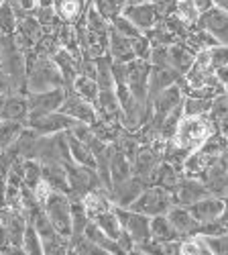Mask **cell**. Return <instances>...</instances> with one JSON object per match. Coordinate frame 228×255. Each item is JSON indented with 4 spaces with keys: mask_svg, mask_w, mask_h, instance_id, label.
Returning <instances> with one entry per match:
<instances>
[{
    "mask_svg": "<svg viewBox=\"0 0 228 255\" xmlns=\"http://www.w3.org/2000/svg\"><path fill=\"white\" fill-rule=\"evenodd\" d=\"M212 100L202 98V96H190L183 98V117H200L206 115V111H210Z\"/></svg>",
    "mask_w": 228,
    "mask_h": 255,
    "instance_id": "39",
    "label": "cell"
},
{
    "mask_svg": "<svg viewBox=\"0 0 228 255\" xmlns=\"http://www.w3.org/2000/svg\"><path fill=\"white\" fill-rule=\"evenodd\" d=\"M131 178H133V161L124 155L118 147L114 149V145H110V180H112V188L129 182Z\"/></svg>",
    "mask_w": 228,
    "mask_h": 255,
    "instance_id": "18",
    "label": "cell"
},
{
    "mask_svg": "<svg viewBox=\"0 0 228 255\" xmlns=\"http://www.w3.org/2000/svg\"><path fill=\"white\" fill-rule=\"evenodd\" d=\"M208 188H206L204 180H198V178H181L179 184L173 188V204H179V206H192L194 202L202 200L204 196H208Z\"/></svg>",
    "mask_w": 228,
    "mask_h": 255,
    "instance_id": "12",
    "label": "cell"
},
{
    "mask_svg": "<svg viewBox=\"0 0 228 255\" xmlns=\"http://www.w3.org/2000/svg\"><path fill=\"white\" fill-rule=\"evenodd\" d=\"M147 255H179V241H155L149 239L139 245Z\"/></svg>",
    "mask_w": 228,
    "mask_h": 255,
    "instance_id": "35",
    "label": "cell"
},
{
    "mask_svg": "<svg viewBox=\"0 0 228 255\" xmlns=\"http://www.w3.org/2000/svg\"><path fill=\"white\" fill-rule=\"evenodd\" d=\"M179 255H210L200 235H188L179 241Z\"/></svg>",
    "mask_w": 228,
    "mask_h": 255,
    "instance_id": "38",
    "label": "cell"
},
{
    "mask_svg": "<svg viewBox=\"0 0 228 255\" xmlns=\"http://www.w3.org/2000/svg\"><path fill=\"white\" fill-rule=\"evenodd\" d=\"M96 82L100 90H112L116 84H114V74H112V59L110 55H102L96 57Z\"/></svg>",
    "mask_w": 228,
    "mask_h": 255,
    "instance_id": "29",
    "label": "cell"
},
{
    "mask_svg": "<svg viewBox=\"0 0 228 255\" xmlns=\"http://www.w3.org/2000/svg\"><path fill=\"white\" fill-rule=\"evenodd\" d=\"M68 96L66 88H53L47 92H29L27 102H29V113L35 115H45V113H57L61 109Z\"/></svg>",
    "mask_w": 228,
    "mask_h": 255,
    "instance_id": "10",
    "label": "cell"
},
{
    "mask_svg": "<svg viewBox=\"0 0 228 255\" xmlns=\"http://www.w3.org/2000/svg\"><path fill=\"white\" fill-rule=\"evenodd\" d=\"M141 2H151V0H127V4H141Z\"/></svg>",
    "mask_w": 228,
    "mask_h": 255,
    "instance_id": "54",
    "label": "cell"
},
{
    "mask_svg": "<svg viewBox=\"0 0 228 255\" xmlns=\"http://www.w3.org/2000/svg\"><path fill=\"white\" fill-rule=\"evenodd\" d=\"M53 61L57 63V68H59V74L61 78H64V84H66V90H72V84L74 80L77 78L79 74V61L77 57H74L70 51L66 49H59L55 55H53Z\"/></svg>",
    "mask_w": 228,
    "mask_h": 255,
    "instance_id": "23",
    "label": "cell"
},
{
    "mask_svg": "<svg viewBox=\"0 0 228 255\" xmlns=\"http://www.w3.org/2000/svg\"><path fill=\"white\" fill-rule=\"evenodd\" d=\"M196 53L190 51V47H185L181 43H173L169 45V68L177 72V76H185L192 66H194Z\"/></svg>",
    "mask_w": 228,
    "mask_h": 255,
    "instance_id": "24",
    "label": "cell"
},
{
    "mask_svg": "<svg viewBox=\"0 0 228 255\" xmlns=\"http://www.w3.org/2000/svg\"><path fill=\"white\" fill-rule=\"evenodd\" d=\"M159 165V155L151 145L139 147V151L133 159V176L139 178L141 182H153L155 172Z\"/></svg>",
    "mask_w": 228,
    "mask_h": 255,
    "instance_id": "15",
    "label": "cell"
},
{
    "mask_svg": "<svg viewBox=\"0 0 228 255\" xmlns=\"http://www.w3.org/2000/svg\"><path fill=\"white\" fill-rule=\"evenodd\" d=\"M39 23H41V27H49V29H53L55 27V23H57V10H55V6H49V8H41V6H37V10H35V14H33Z\"/></svg>",
    "mask_w": 228,
    "mask_h": 255,
    "instance_id": "44",
    "label": "cell"
},
{
    "mask_svg": "<svg viewBox=\"0 0 228 255\" xmlns=\"http://www.w3.org/2000/svg\"><path fill=\"white\" fill-rule=\"evenodd\" d=\"M108 55L114 63H131L133 59H137L133 39L120 35L118 31H114L110 27V31H108Z\"/></svg>",
    "mask_w": 228,
    "mask_h": 255,
    "instance_id": "16",
    "label": "cell"
},
{
    "mask_svg": "<svg viewBox=\"0 0 228 255\" xmlns=\"http://www.w3.org/2000/svg\"><path fill=\"white\" fill-rule=\"evenodd\" d=\"M43 180V165L39 159H23V184L29 190H35Z\"/></svg>",
    "mask_w": 228,
    "mask_h": 255,
    "instance_id": "34",
    "label": "cell"
},
{
    "mask_svg": "<svg viewBox=\"0 0 228 255\" xmlns=\"http://www.w3.org/2000/svg\"><path fill=\"white\" fill-rule=\"evenodd\" d=\"M179 23L190 27V25H196L198 23V16H200V10L198 6L192 2V0H175V12H173Z\"/></svg>",
    "mask_w": 228,
    "mask_h": 255,
    "instance_id": "37",
    "label": "cell"
},
{
    "mask_svg": "<svg viewBox=\"0 0 228 255\" xmlns=\"http://www.w3.org/2000/svg\"><path fill=\"white\" fill-rule=\"evenodd\" d=\"M18 25V16L12 8L10 0H2L0 2V33L2 35H14Z\"/></svg>",
    "mask_w": 228,
    "mask_h": 255,
    "instance_id": "36",
    "label": "cell"
},
{
    "mask_svg": "<svg viewBox=\"0 0 228 255\" xmlns=\"http://www.w3.org/2000/svg\"><path fill=\"white\" fill-rule=\"evenodd\" d=\"M43 210H45L51 227L61 237L70 239V243H72V198L64 192L51 190L49 196L43 202Z\"/></svg>",
    "mask_w": 228,
    "mask_h": 255,
    "instance_id": "4",
    "label": "cell"
},
{
    "mask_svg": "<svg viewBox=\"0 0 228 255\" xmlns=\"http://www.w3.org/2000/svg\"><path fill=\"white\" fill-rule=\"evenodd\" d=\"M114 212L120 219V225L124 229V233L135 241V245H143L145 241L151 239V231H149V223L151 219L145 217V215H139L135 210H129V208H120V206H112Z\"/></svg>",
    "mask_w": 228,
    "mask_h": 255,
    "instance_id": "6",
    "label": "cell"
},
{
    "mask_svg": "<svg viewBox=\"0 0 228 255\" xmlns=\"http://www.w3.org/2000/svg\"><path fill=\"white\" fill-rule=\"evenodd\" d=\"M84 237L86 239H90L92 243H96V245H100V247H104L106 251H110L112 255H124L122 253V249L118 247V243L114 241V239H110L104 231H102L94 221H90L88 225H86V229H84Z\"/></svg>",
    "mask_w": 228,
    "mask_h": 255,
    "instance_id": "27",
    "label": "cell"
},
{
    "mask_svg": "<svg viewBox=\"0 0 228 255\" xmlns=\"http://www.w3.org/2000/svg\"><path fill=\"white\" fill-rule=\"evenodd\" d=\"M29 115V102L23 94H8L4 96L2 100V106H0V119L4 121H16V123H23L25 125V119Z\"/></svg>",
    "mask_w": 228,
    "mask_h": 255,
    "instance_id": "19",
    "label": "cell"
},
{
    "mask_svg": "<svg viewBox=\"0 0 228 255\" xmlns=\"http://www.w3.org/2000/svg\"><path fill=\"white\" fill-rule=\"evenodd\" d=\"M127 255H147V253H145L143 249H139V247H135V249H131Z\"/></svg>",
    "mask_w": 228,
    "mask_h": 255,
    "instance_id": "53",
    "label": "cell"
},
{
    "mask_svg": "<svg viewBox=\"0 0 228 255\" xmlns=\"http://www.w3.org/2000/svg\"><path fill=\"white\" fill-rule=\"evenodd\" d=\"M72 92H76L79 98H84L86 102L96 106V100H98V94H100V86H98V82L94 78L77 74V78L72 84Z\"/></svg>",
    "mask_w": 228,
    "mask_h": 255,
    "instance_id": "28",
    "label": "cell"
},
{
    "mask_svg": "<svg viewBox=\"0 0 228 255\" xmlns=\"http://www.w3.org/2000/svg\"><path fill=\"white\" fill-rule=\"evenodd\" d=\"M94 223L102 231H104L110 239H114V241H118L122 237V233H124V229L120 225V219H118V215L114 212V208H110L108 212H104V215H100L98 219H94Z\"/></svg>",
    "mask_w": 228,
    "mask_h": 255,
    "instance_id": "33",
    "label": "cell"
},
{
    "mask_svg": "<svg viewBox=\"0 0 228 255\" xmlns=\"http://www.w3.org/2000/svg\"><path fill=\"white\" fill-rule=\"evenodd\" d=\"M122 16H127L137 29H141L145 33L159 23V8L153 2L127 4L122 8Z\"/></svg>",
    "mask_w": 228,
    "mask_h": 255,
    "instance_id": "13",
    "label": "cell"
},
{
    "mask_svg": "<svg viewBox=\"0 0 228 255\" xmlns=\"http://www.w3.org/2000/svg\"><path fill=\"white\" fill-rule=\"evenodd\" d=\"M0 255H27V253H25V249H23V247L10 245V247H6L4 251H0Z\"/></svg>",
    "mask_w": 228,
    "mask_h": 255,
    "instance_id": "49",
    "label": "cell"
},
{
    "mask_svg": "<svg viewBox=\"0 0 228 255\" xmlns=\"http://www.w3.org/2000/svg\"><path fill=\"white\" fill-rule=\"evenodd\" d=\"M8 90H10V86H8V76L4 74L2 68H0V96H6Z\"/></svg>",
    "mask_w": 228,
    "mask_h": 255,
    "instance_id": "47",
    "label": "cell"
},
{
    "mask_svg": "<svg viewBox=\"0 0 228 255\" xmlns=\"http://www.w3.org/2000/svg\"><path fill=\"white\" fill-rule=\"evenodd\" d=\"M179 172H177V167L171 165L169 161H163L157 165V172H155V178L153 182H157V186L165 188V190H169V192H173V188L179 184Z\"/></svg>",
    "mask_w": 228,
    "mask_h": 255,
    "instance_id": "31",
    "label": "cell"
},
{
    "mask_svg": "<svg viewBox=\"0 0 228 255\" xmlns=\"http://www.w3.org/2000/svg\"><path fill=\"white\" fill-rule=\"evenodd\" d=\"M0 37H2V33H0Z\"/></svg>",
    "mask_w": 228,
    "mask_h": 255,
    "instance_id": "57",
    "label": "cell"
},
{
    "mask_svg": "<svg viewBox=\"0 0 228 255\" xmlns=\"http://www.w3.org/2000/svg\"><path fill=\"white\" fill-rule=\"evenodd\" d=\"M224 96H226V98H228V86H226V92H224Z\"/></svg>",
    "mask_w": 228,
    "mask_h": 255,
    "instance_id": "56",
    "label": "cell"
},
{
    "mask_svg": "<svg viewBox=\"0 0 228 255\" xmlns=\"http://www.w3.org/2000/svg\"><path fill=\"white\" fill-rule=\"evenodd\" d=\"M81 206H84L88 219L94 221V219H98L100 215L108 212L114 204H112V200H110V194L106 192L104 188H96V190H90L88 194L81 196Z\"/></svg>",
    "mask_w": 228,
    "mask_h": 255,
    "instance_id": "17",
    "label": "cell"
},
{
    "mask_svg": "<svg viewBox=\"0 0 228 255\" xmlns=\"http://www.w3.org/2000/svg\"><path fill=\"white\" fill-rule=\"evenodd\" d=\"M0 2H2V0H0Z\"/></svg>",
    "mask_w": 228,
    "mask_h": 255,
    "instance_id": "58",
    "label": "cell"
},
{
    "mask_svg": "<svg viewBox=\"0 0 228 255\" xmlns=\"http://www.w3.org/2000/svg\"><path fill=\"white\" fill-rule=\"evenodd\" d=\"M179 80L177 72L171 70L169 66H151V74H149V102L155 94H159L161 90H165L171 84H175Z\"/></svg>",
    "mask_w": 228,
    "mask_h": 255,
    "instance_id": "22",
    "label": "cell"
},
{
    "mask_svg": "<svg viewBox=\"0 0 228 255\" xmlns=\"http://www.w3.org/2000/svg\"><path fill=\"white\" fill-rule=\"evenodd\" d=\"M57 0H37V6L41 8H49V6H55Z\"/></svg>",
    "mask_w": 228,
    "mask_h": 255,
    "instance_id": "51",
    "label": "cell"
},
{
    "mask_svg": "<svg viewBox=\"0 0 228 255\" xmlns=\"http://www.w3.org/2000/svg\"><path fill=\"white\" fill-rule=\"evenodd\" d=\"M68 147H70V157H72V161L96 169V157H94L92 149L88 147V143L79 141V139L74 137L70 131H68Z\"/></svg>",
    "mask_w": 228,
    "mask_h": 255,
    "instance_id": "26",
    "label": "cell"
},
{
    "mask_svg": "<svg viewBox=\"0 0 228 255\" xmlns=\"http://www.w3.org/2000/svg\"><path fill=\"white\" fill-rule=\"evenodd\" d=\"M68 255H77V253H76L74 249H70V253H68Z\"/></svg>",
    "mask_w": 228,
    "mask_h": 255,
    "instance_id": "55",
    "label": "cell"
},
{
    "mask_svg": "<svg viewBox=\"0 0 228 255\" xmlns=\"http://www.w3.org/2000/svg\"><path fill=\"white\" fill-rule=\"evenodd\" d=\"M202 239H204L206 247H208L210 255H228V233L216 235V237H202Z\"/></svg>",
    "mask_w": 228,
    "mask_h": 255,
    "instance_id": "43",
    "label": "cell"
},
{
    "mask_svg": "<svg viewBox=\"0 0 228 255\" xmlns=\"http://www.w3.org/2000/svg\"><path fill=\"white\" fill-rule=\"evenodd\" d=\"M228 202L226 198L222 196H214V194H208V196H204L202 200L194 202L190 208L192 212V217L198 225H208V223H214L218 221L222 215H224V210H226Z\"/></svg>",
    "mask_w": 228,
    "mask_h": 255,
    "instance_id": "8",
    "label": "cell"
},
{
    "mask_svg": "<svg viewBox=\"0 0 228 255\" xmlns=\"http://www.w3.org/2000/svg\"><path fill=\"white\" fill-rule=\"evenodd\" d=\"M77 121H74L72 117L64 115V113H45V115H35L29 113L25 119V127L31 131H35L41 137H51L57 133H66L70 129H74Z\"/></svg>",
    "mask_w": 228,
    "mask_h": 255,
    "instance_id": "5",
    "label": "cell"
},
{
    "mask_svg": "<svg viewBox=\"0 0 228 255\" xmlns=\"http://www.w3.org/2000/svg\"><path fill=\"white\" fill-rule=\"evenodd\" d=\"M53 88H66L57 63L53 57L33 49V53H27V90L47 92Z\"/></svg>",
    "mask_w": 228,
    "mask_h": 255,
    "instance_id": "1",
    "label": "cell"
},
{
    "mask_svg": "<svg viewBox=\"0 0 228 255\" xmlns=\"http://www.w3.org/2000/svg\"><path fill=\"white\" fill-rule=\"evenodd\" d=\"M173 206V196L169 190H165L161 186H145L143 192L129 204V210H135L139 215L145 217H159V215H167V210Z\"/></svg>",
    "mask_w": 228,
    "mask_h": 255,
    "instance_id": "3",
    "label": "cell"
},
{
    "mask_svg": "<svg viewBox=\"0 0 228 255\" xmlns=\"http://www.w3.org/2000/svg\"><path fill=\"white\" fill-rule=\"evenodd\" d=\"M59 113H64L68 117H72L77 123H84V125H94L98 121V113H96V106L86 102L84 98H79L76 92L68 90V96L61 104Z\"/></svg>",
    "mask_w": 228,
    "mask_h": 255,
    "instance_id": "11",
    "label": "cell"
},
{
    "mask_svg": "<svg viewBox=\"0 0 228 255\" xmlns=\"http://www.w3.org/2000/svg\"><path fill=\"white\" fill-rule=\"evenodd\" d=\"M20 247L25 249L27 255H45L43 253V243H41V237H39V233H37V229L33 225H27Z\"/></svg>",
    "mask_w": 228,
    "mask_h": 255,
    "instance_id": "40",
    "label": "cell"
},
{
    "mask_svg": "<svg viewBox=\"0 0 228 255\" xmlns=\"http://www.w3.org/2000/svg\"><path fill=\"white\" fill-rule=\"evenodd\" d=\"M110 27H112L114 31H118L120 35L129 37V39H137V37L145 35L141 29H137V27L131 23V20H129L127 16H122V14H118V16H114V18H110Z\"/></svg>",
    "mask_w": 228,
    "mask_h": 255,
    "instance_id": "41",
    "label": "cell"
},
{
    "mask_svg": "<svg viewBox=\"0 0 228 255\" xmlns=\"http://www.w3.org/2000/svg\"><path fill=\"white\" fill-rule=\"evenodd\" d=\"M55 10L64 23L76 25V20L81 16V10H84V0H57Z\"/></svg>",
    "mask_w": 228,
    "mask_h": 255,
    "instance_id": "32",
    "label": "cell"
},
{
    "mask_svg": "<svg viewBox=\"0 0 228 255\" xmlns=\"http://www.w3.org/2000/svg\"><path fill=\"white\" fill-rule=\"evenodd\" d=\"M149 231H151V239L155 241H181V235L173 229V225L165 215L151 217Z\"/></svg>",
    "mask_w": 228,
    "mask_h": 255,
    "instance_id": "25",
    "label": "cell"
},
{
    "mask_svg": "<svg viewBox=\"0 0 228 255\" xmlns=\"http://www.w3.org/2000/svg\"><path fill=\"white\" fill-rule=\"evenodd\" d=\"M220 161L224 163V167H226V172H228V147H226V149L222 151V155H220Z\"/></svg>",
    "mask_w": 228,
    "mask_h": 255,
    "instance_id": "52",
    "label": "cell"
},
{
    "mask_svg": "<svg viewBox=\"0 0 228 255\" xmlns=\"http://www.w3.org/2000/svg\"><path fill=\"white\" fill-rule=\"evenodd\" d=\"M204 184L208 188V192L214 196H226L228 194V172L224 163L218 159L216 163H212L208 167V172L204 174Z\"/></svg>",
    "mask_w": 228,
    "mask_h": 255,
    "instance_id": "21",
    "label": "cell"
},
{
    "mask_svg": "<svg viewBox=\"0 0 228 255\" xmlns=\"http://www.w3.org/2000/svg\"><path fill=\"white\" fill-rule=\"evenodd\" d=\"M169 219V223L173 225V229L183 237H188V235H196V229H198V223L194 221L192 217V212L188 206H179V204H173L169 210H167V215H165Z\"/></svg>",
    "mask_w": 228,
    "mask_h": 255,
    "instance_id": "20",
    "label": "cell"
},
{
    "mask_svg": "<svg viewBox=\"0 0 228 255\" xmlns=\"http://www.w3.org/2000/svg\"><path fill=\"white\" fill-rule=\"evenodd\" d=\"M196 25H198V29L210 33L218 43L228 45V12H224L216 6H210L204 12H200Z\"/></svg>",
    "mask_w": 228,
    "mask_h": 255,
    "instance_id": "7",
    "label": "cell"
},
{
    "mask_svg": "<svg viewBox=\"0 0 228 255\" xmlns=\"http://www.w3.org/2000/svg\"><path fill=\"white\" fill-rule=\"evenodd\" d=\"M151 104H153V115H155V125L159 127V123L171 115L173 111H177L179 106L183 104V92L179 88V84H171L165 90H161L159 94H155L151 98Z\"/></svg>",
    "mask_w": 228,
    "mask_h": 255,
    "instance_id": "9",
    "label": "cell"
},
{
    "mask_svg": "<svg viewBox=\"0 0 228 255\" xmlns=\"http://www.w3.org/2000/svg\"><path fill=\"white\" fill-rule=\"evenodd\" d=\"M118 149L127 155L131 161L135 159V155H137V151H139V143L135 141V139H129V137H124V139H120V143H118Z\"/></svg>",
    "mask_w": 228,
    "mask_h": 255,
    "instance_id": "46",
    "label": "cell"
},
{
    "mask_svg": "<svg viewBox=\"0 0 228 255\" xmlns=\"http://www.w3.org/2000/svg\"><path fill=\"white\" fill-rule=\"evenodd\" d=\"M72 249H74L77 255H112L110 251H106L104 247L92 243V241L86 239V237H79L77 241H74V243H72Z\"/></svg>",
    "mask_w": 228,
    "mask_h": 255,
    "instance_id": "42",
    "label": "cell"
},
{
    "mask_svg": "<svg viewBox=\"0 0 228 255\" xmlns=\"http://www.w3.org/2000/svg\"><path fill=\"white\" fill-rule=\"evenodd\" d=\"M212 135H214V123L206 115L181 117V121H179V125H177V129H175V133H173L169 143L190 155L192 151L200 149V147Z\"/></svg>",
    "mask_w": 228,
    "mask_h": 255,
    "instance_id": "2",
    "label": "cell"
},
{
    "mask_svg": "<svg viewBox=\"0 0 228 255\" xmlns=\"http://www.w3.org/2000/svg\"><path fill=\"white\" fill-rule=\"evenodd\" d=\"M212 6H216V8L224 10V12H228V0H212Z\"/></svg>",
    "mask_w": 228,
    "mask_h": 255,
    "instance_id": "50",
    "label": "cell"
},
{
    "mask_svg": "<svg viewBox=\"0 0 228 255\" xmlns=\"http://www.w3.org/2000/svg\"><path fill=\"white\" fill-rule=\"evenodd\" d=\"M214 76H216V80H218L220 84H224V86H228V66L214 70Z\"/></svg>",
    "mask_w": 228,
    "mask_h": 255,
    "instance_id": "48",
    "label": "cell"
},
{
    "mask_svg": "<svg viewBox=\"0 0 228 255\" xmlns=\"http://www.w3.org/2000/svg\"><path fill=\"white\" fill-rule=\"evenodd\" d=\"M210 57H212V70L228 66V45L210 47Z\"/></svg>",
    "mask_w": 228,
    "mask_h": 255,
    "instance_id": "45",
    "label": "cell"
},
{
    "mask_svg": "<svg viewBox=\"0 0 228 255\" xmlns=\"http://www.w3.org/2000/svg\"><path fill=\"white\" fill-rule=\"evenodd\" d=\"M43 35H45L43 27H41V23H39V20L33 14L20 18L18 25H16V31H14L16 43H18V47L23 49L25 53L29 49H33L39 43V41H41V37H43Z\"/></svg>",
    "mask_w": 228,
    "mask_h": 255,
    "instance_id": "14",
    "label": "cell"
},
{
    "mask_svg": "<svg viewBox=\"0 0 228 255\" xmlns=\"http://www.w3.org/2000/svg\"><path fill=\"white\" fill-rule=\"evenodd\" d=\"M23 131H25L23 123L0 119V153H4L8 147L20 137V133H23Z\"/></svg>",
    "mask_w": 228,
    "mask_h": 255,
    "instance_id": "30",
    "label": "cell"
}]
</instances>
